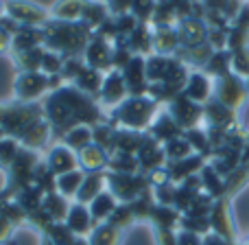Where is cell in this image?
<instances>
[{
	"instance_id": "cell-8",
	"label": "cell",
	"mask_w": 249,
	"mask_h": 245,
	"mask_svg": "<svg viewBox=\"0 0 249 245\" xmlns=\"http://www.w3.org/2000/svg\"><path fill=\"white\" fill-rule=\"evenodd\" d=\"M81 162L86 164L88 169H99L101 164L105 162V155L99 147H90V149H83V155H81Z\"/></svg>"
},
{
	"instance_id": "cell-10",
	"label": "cell",
	"mask_w": 249,
	"mask_h": 245,
	"mask_svg": "<svg viewBox=\"0 0 249 245\" xmlns=\"http://www.w3.org/2000/svg\"><path fill=\"white\" fill-rule=\"evenodd\" d=\"M123 81L118 77H112V79H107V83H105V99H109V101H118L123 96Z\"/></svg>"
},
{
	"instance_id": "cell-6",
	"label": "cell",
	"mask_w": 249,
	"mask_h": 245,
	"mask_svg": "<svg viewBox=\"0 0 249 245\" xmlns=\"http://www.w3.org/2000/svg\"><path fill=\"white\" fill-rule=\"evenodd\" d=\"M210 94V86L203 77H193L188 83V96L195 101H203L206 96Z\"/></svg>"
},
{
	"instance_id": "cell-9",
	"label": "cell",
	"mask_w": 249,
	"mask_h": 245,
	"mask_svg": "<svg viewBox=\"0 0 249 245\" xmlns=\"http://www.w3.org/2000/svg\"><path fill=\"white\" fill-rule=\"evenodd\" d=\"M90 129H86V127H77V129H72L70 132V136L66 138L68 140V145H72V147H86L88 142H90Z\"/></svg>"
},
{
	"instance_id": "cell-12",
	"label": "cell",
	"mask_w": 249,
	"mask_h": 245,
	"mask_svg": "<svg viewBox=\"0 0 249 245\" xmlns=\"http://www.w3.org/2000/svg\"><path fill=\"white\" fill-rule=\"evenodd\" d=\"M77 245H83V243H77Z\"/></svg>"
},
{
	"instance_id": "cell-2",
	"label": "cell",
	"mask_w": 249,
	"mask_h": 245,
	"mask_svg": "<svg viewBox=\"0 0 249 245\" xmlns=\"http://www.w3.org/2000/svg\"><path fill=\"white\" fill-rule=\"evenodd\" d=\"M90 228V215L83 206H74L68 210V230L72 232H88Z\"/></svg>"
},
{
	"instance_id": "cell-5",
	"label": "cell",
	"mask_w": 249,
	"mask_h": 245,
	"mask_svg": "<svg viewBox=\"0 0 249 245\" xmlns=\"http://www.w3.org/2000/svg\"><path fill=\"white\" fill-rule=\"evenodd\" d=\"M57 184H59V188H61V193L64 195H72V193H77V190L81 188L83 177H81V173L70 171V173H64V175L57 180Z\"/></svg>"
},
{
	"instance_id": "cell-4",
	"label": "cell",
	"mask_w": 249,
	"mask_h": 245,
	"mask_svg": "<svg viewBox=\"0 0 249 245\" xmlns=\"http://www.w3.org/2000/svg\"><path fill=\"white\" fill-rule=\"evenodd\" d=\"M114 210H116V206H114L112 195L101 193L99 197H94V204H92V215H94L96 219H101V217H112Z\"/></svg>"
},
{
	"instance_id": "cell-3",
	"label": "cell",
	"mask_w": 249,
	"mask_h": 245,
	"mask_svg": "<svg viewBox=\"0 0 249 245\" xmlns=\"http://www.w3.org/2000/svg\"><path fill=\"white\" fill-rule=\"evenodd\" d=\"M44 86H46V81H44V77H39V75H26V77L20 79V86H18V90H20L22 96H37L39 92L44 90Z\"/></svg>"
},
{
	"instance_id": "cell-7",
	"label": "cell",
	"mask_w": 249,
	"mask_h": 245,
	"mask_svg": "<svg viewBox=\"0 0 249 245\" xmlns=\"http://www.w3.org/2000/svg\"><path fill=\"white\" fill-rule=\"evenodd\" d=\"M114 241H116V228L114 226L96 228V232L92 234V245H114Z\"/></svg>"
},
{
	"instance_id": "cell-11",
	"label": "cell",
	"mask_w": 249,
	"mask_h": 245,
	"mask_svg": "<svg viewBox=\"0 0 249 245\" xmlns=\"http://www.w3.org/2000/svg\"><path fill=\"white\" fill-rule=\"evenodd\" d=\"M7 234V221H0V239Z\"/></svg>"
},
{
	"instance_id": "cell-1",
	"label": "cell",
	"mask_w": 249,
	"mask_h": 245,
	"mask_svg": "<svg viewBox=\"0 0 249 245\" xmlns=\"http://www.w3.org/2000/svg\"><path fill=\"white\" fill-rule=\"evenodd\" d=\"M74 167V158L66 147H57L55 151L51 153V169L55 173H70V169Z\"/></svg>"
}]
</instances>
